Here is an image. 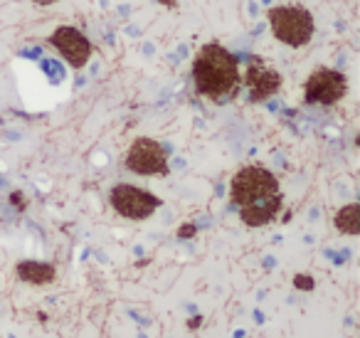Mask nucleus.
I'll return each mask as SVG.
<instances>
[{
  "mask_svg": "<svg viewBox=\"0 0 360 338\" xmlns=\"http://www.w3.org/2000/svg\"><path fill=\"white\" fill-rule=\"evenodd\" d=\"M229 200L247 227H264L279 217L284 207V193L269 168L249 163L232 175Z\"/></svg>",
  "mask_w": 360,
  "mask_h": 338,
  "instance_id": "f257e3e1",
  "label": "nucleus"
},
{
  "mask_svg": "<svg viewBox=\"0 0 360 338\" xmlns=\"http://www.w3.org/2000/svg\"><path fill=\"white\" fill-rule=\"evenodd\" d=\"M193 84L195 91L213 104H224L234 99L242 86L239 60L219 42L203 45L193 57Z\"/></svg>",
  "mask_w": 360,
  "mask_h": 338,
  "instance_id": "f03ea898",
  "label": "nucleus"
},
{
  "mask_svg": "<svg viewBox=\"0 0 360 338\" xmlns=\"http://www.w3.org/2000/svg\"><path fill=\"white\" fill-rule=\"evenodd\" d=\"M267 20L274 40H279L291 50L306 47L316 35L313 15L303 5H274L267 10Z\"/></svg>",
  "mask_w": 360,
  "mask_h": 338,
  "instance_id": "7ed1b4c3",
  "label": "nucleus"
},
{
  "mask_svg": "<svg viewBox=\"0 0 360 338\" xmlns=\"http://www.w3.org/2000/svg\"><path fill=\"white\" fill-rule=\"evenodd\" d=\"M348 94V77L341 69L316 67L303 84V101L311 106H336Z\"/></svg>",
  "mask_w": 360,
  "mask_h": 338,
  "instance_id": "20e7f679",
  "label": "nucleus"
},
{
  "mask_svg": "<svg viewBox=\"0 0 360 338\" xmlns=\"http://www.w3.org/2000/svg\"><path fill=\"white\" fill-rule=\"evenodd\" d=\"M124 166L144 178H155V175H168L170 166H168V151L163 148L160 141L150 138V136H139L134 138V143L126 151V161Z\"/></svg>",
  "mask_w": 360,
  "mask_h": 338,
  "instance_id": "39448f33",
  "label": "nucleus"
},
{
  "mask_svg": "<svg viewBox=\"0 0 360 338\" xmlns=\"http://www.w3.org/2000/svg\"><path fill=\"white\" fill-rule=\"evenodd\" d=\"M109 203L121 217L141 222V220H148L163 205V200L145 188L131 185V183H116L109 193Z\"/></svg>",
  "mask_w": 360,
  "mask_h": 338,
  "instance_id": "423d86ee",
  "label": "nucleus"
},
{
  "mask_svg": "<svg viewBox=\"0 0 360 338\" xmlns=\"http://www.w3.org/2000/svg\"><path fill=\"white\" fill-rule=\"evenodd\" d=\"M50 45L57 50V55L70 65L72 69H84L89 65L94 47L89 42V37L72 25H60L52 35H50Z\"/></svg>",
  "mask_w": 360,
  "mask_h": 338,
  "instance_id": "0eeeda50",
  "label": "nucleus"
},
{
  "mask_svg": "<svg viewBox=\"0 0 360 338\" xmlns=\"http://www.w3.org/2000/svg\"><path fill=\"white\" fill-rule=\"evenodd\" d=\"M242 82H244V86H247V94H249V101H252V104H264V101H269V99H272L274 94H279V89L284 86V77H282L274 67H267L264 62H259L257 57L249 60Z\"/></svg>",
  "mask_w": 360,
  "mask_h": 338,
  "instance_id": "6e6552de",
  "label": "nucleus"
},
{
  "mask_svg": "<svg viewBox=\"0 0 360 338\" xmlns=\"http://www.w3.org/2000/svg\"><path fill=\"white\" fill-rule=\"evenodd\" d=\"M15 274L20 281L25 284H32V286H45V284H52L55 276H57V269L55 264L50 262H37V259H22L15 264Z\"/></svg>",
  "mask_w": 360,
  "mask_h": 338,
  "instance_id": "1a4fd4ad",
  "label": "nucleus"
},
{
  "mask_svg": "<svg viewBox=\"0 0 360 338\" xmlns=\"http://www.w3.org/2000/svg\"><path fill=\"white\" fill-rule=\"evenodd\" d=\"M333 225L341 235H348V237H356L360 235V205L358 203H348L343 205L336 217H333Z\"/></svg>",
  "mask_w": 360,
  "mask_h": 338,
  "instance_id": "9d476101",
  "label": "nucleus"
},
{
  "mask_svg": "<svg viewBox=\"0 0 360 338\" xmlns=\"http://www.w3.org/2000/svg\"><path fill=\"white\" fill-rule=\"evenodd\" d=\"M313 286H316L313 276H308V274H296L293 276V289H298V291H313Z\"/></svg>",
  "mask_w": 360,
  "mask_h": 338,
  "instance_id": "9b49d317",
  "label": "nucleus"
},
{
  "mask_svg": "<svg viewBox=\"0 0 360 338\" xmlns=\"http://www.w3.org/2000/svg\"><path fill=\"white\" fill-rule=\"evenodd\" d=\"M195 235H198V225H193V222H185V225L178 227V237L180 240H193Z\"/></svg>",
  "mask_w": 360,
  "mask_h": 338,
  "instance_id": "f8f14e48",
  "label": "nucleus"
},
{
  "mask_svg": "<svg viewBox=\"0 0 360 338\" xmlns=\"http://www.w3.org/2000/svg\"><path fill=\"white\" fill-rule=\"evenodd\" d=\"M10 203L15 205L17 210H25V198H22V193H17V190L10 195Z\"/></svg>",
  "mask_w": 360,
  "mask_h": 338,
  "instance_id": "ddd939ff",
  "label": "nucleus"
},
{
  "mask_svg": "<svg viewBox=\"0 0 360 338\" xmlns=\"http://www.w3.org/2000/svg\"><path fill=\"white\" fill-rule=\"evenodd\" d=\"M200 324H203V316H193V319L188 321V329L195 331V329H200Z\"/></svg>",
  "mask_w": 360,
  "mask_h": 338,
  "instance_id": "4468645a",
  "label": "nucleus"
},
{
  "mask_svg": "<svg viewBox=\"0 0 360 338\" xmlns=\"http://www.w3.org/2000/svg\"><path fill=\"white\" fill-rule=\"evenodd\" d=\"M158 2H160L163 7H170V10H175V7H178V0H158Z\"/></svg>",
  "mask_w": 360,
  "mask_h": 338,
  "instance_id": "2eb2a0df",
  "label": "nucleus"
},
{
  "mask_svg": "<svg viewBox=\"0 0 360 338\" xmlns=\"http://www.w3.org/2000/svg\"><path fill=\"white\" fill-rule=\"evenodd\" d=\"M35 5H55V2H60V0H32Z\"/></svg>",
  "mask_w": 360,
  "mask_h": 338,
  "instance_id": "dca6fc26",
  "label": "nucleus"
}]
</instances>
